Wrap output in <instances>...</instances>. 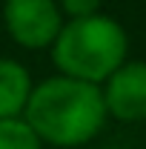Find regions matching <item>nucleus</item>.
Returning <instances> with one entry per match:
<instances>
[{"instance_id": "obj_1", "label": "nucleus", "mask_w": 146, "mask_h": 149, "mask_svg": "<svg viewBox=\"0 0 146 149\" xmlns=\"http://www.w3.org/2000/svg\"><path fill=\"white\" fill-rule=\"evenodd\" d=\"M106 118L103 89L63 74L40 80L23 112V120L35 129L40 143L57 149H74L95 141Z\"/></svg>"}, {"instance_id": "obj_2", "label": "nucleus", "mask_w": 146, "mask_h": 149, "mask_svg": "<svg viewBox=\"0 0 146 149\" xmlns=\"http://www.w3.org/2000/svg\"><path fill=\"white\" fill-rule=\"evenodd\" d=\"M52 63L63 77L103 86L126 63L129 35L109 15H92L63 23L52 43Z\"/></svg>"}, {"instance_id": "obj_6", "label": "nucleus", "mask_w": 146, "mask_h": 149, "mask_svg": "<svg viewBox=\"0 0 146 149\" xmlns=\"http://www.w3.org/2000/svg\"><path fill=\"white\" fill-rule=\"evenodd\" d=\"M0 149H43V143L23 118H6L0 120Z\"/></svg>"}, {"instance_id": "obj_3", "label": "nucleus", "mask_w": 146, "mask_h": 149, "mask_svg": "<svg viewBox=\"0 0 146 149\" xmlns=\"http://www.w3.org/2000/svg\"><path fill=\"white\" fill-rule=\"evenodd\" d=\"M3 26L23 49H52L63 29V12L57 0H6Z\"/></svg>"}, {"instance_id": "obj_4", "label": "nucleus", "mask_w": 146, "mask_h": 149, "mask_svg": "<svg viewBox=\"0 0 146 149\" xmlns=\"http://www.w3.org/2000/svg\"><path fill=\"white\" fill-rule=\"evenodd\" d=\"M106 115L120 123H140L146 120V63L126 60L109 80L100 86Z\"/></svg>"}, {"instance_id": "obj_5", "label": "nucleus", "mask_w": 146, "mask_h": 149, "mask_svg": "<svg viewBox=\"0 0 146 149\" xmlns=\"http://www.w3.org/2000/svg\"><path fill=\"white\" fill-rule=\"evenodd\" d=\"M32 89L35 83H32L29 69L12 57H0V120L23 118Z\"/></svg>"}, {"instance_id": "obj_7", "label": "nucleus", "mask_w": 146, "mask_h": 149, "mask_svg": "<svg viewBox=\"0 0 146 149\" xmlns=\"http://www.w3.org/2000/svg\"><path fill=\"white\" fill-rule=\"evenodd\" d=\"M57 6L69 20H83L92 15H100V0H57Z\"/></svg>"}]
</instances>
